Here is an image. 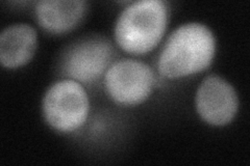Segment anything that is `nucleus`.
<instances>
[{
	"label": "nucleus",
	"mask_w": 250,
	"mask_h": 166,
	"mask_svg": "<svg viewBox=\"0 0 250 166\" xmlns=\"http://www.w3.org/2000/svg\"><path fill=\"white\" fill-rule=\"evenodd\" d=\"M215 37L207 26L189 23L178 27L165 44L159 70L167 78H179L206 70L215 55Z\"/></svg>",
	"instance_id": "nucleus-1"
},
{
	"label": "nucleus",
	"mask_w": 250,
	"mask_h": 166,
	"mask_svg": "<svg viewBox=\"0 0 250 166\" xmlns=\"http://www.w3.org/2000/svg\"><path fill=\"white\" fill-rule=\"evenodd\" d=\"M167 26V7L161 0H143L125 7L115 26L116 42L131 54L151 51Z\"/></svg>",
	"instance_id": "nucleus-2"
},
{
	"label": "nucleus",
	"mask_w": 250,
	"mask_h": 166,
	"mask_svg": "<svg viewBox=\"0 0 250 166\" xmlns=\"http://www.w3.org/2000/svg\"><path fill=\"white\" fill-rule=\"evenodd\" d=\"M43 112L52 128L72 132L83 125L89 113V99L83 86L72 79L53 84L46 92Z\"/></svg>",
	"instance_id": "nucleus-3"
},
{
	"label": "nucleus",
	"mask_w": 250,
	"mask_h": 166,
	"mask_svg": "<svg viewBox=\"0 0 250 166\" xmlns=\"http://www.w3.org/2000/svg\"><path fill=\"white\" fill-rule=\"evenodd\" d=\"M154 76L151 69L142 61L123 59L113 64L104 76L105 90L116 102L136 105L151 93Z\"/></svg>",
	"instance_id": "nucleus-4"
},
{
	"label": "nucleus",
	"mask_w": 250,
	"mask_h": 166,
	"mask_svg": "<svg viewBox=\"0 0 250 166\" xmlns=\"http://www.w3.org/2000/svg\"><path fill=\"white\" fill-rule=\"evenodd\" d=\"M113 57V47L104 37H91L69 49L62 61V72L82 83L95 82Z\"/></svg>",
	"instance_id": "nucleus-5"
},
{
	"label": "nucleus",
	"mask_w": 250,
	"mask_h": 166,
	"mask_svg": "<svg viewBox=\"0 0 250 166\" xmlns=\"http://www.w3.org/2000/svg\"><path fill=\"white\" fill-rule=\"evenodd\" d=\"M238 97L232 86L219 76H208L198 88L196 108L207 123L214 126L229 124L238 110Z\"/></svg>",
	"instance_id": "nucleus-6"
},
{
	"label": "nucleus",
	"mask_w": 250,
	"mask_h": 166,
	"mask_svg": "<svg viewBox=\"0 0 250 166\" xmlns=\"http://www.w3.org/2000/svg\"><path fill=\"white\" fill-rule=\"evenodd\" d=\"M37 34L28 24L6 27L0 36V61L4 68L25 65L36 51Z\"/></svg>",
	"instance_id": "nucleus-7"
},
{
	"label": "nucleus",
	"mask_w": 250,
	"mask_h": 166,
	"mask_svg": "<svg viewBox=\"0 0 250 166\" xmlns=\"http://www.w3.org/2000/svg\"><path fill=\"white\" fill-rule=\"evenodd\" d=\"M87 11V2L80 0H45L37 4L39 23L46 30L62 34L80 23Z\"/></svg>",
	"instance_id": "nucleus-8"
}]
</instances>
